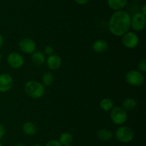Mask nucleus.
I'll return each instance as SVG.
<instances>
[{"mask_svg":"<svg viewBox=\"0 0 146 146\" xmlns=\"http://www.w3.org/2000/svg\"><path fill=\"white\" fill-rule=\"evenodd\" d=\"M131 28V16L124 10L115 11L110 17L108 29L110 32L116 37H122Z\"/></svg>","mask_w":146,"mask_h":146,"instance_id":"1","label":"nucleus"},{"mask_svg":"<svg viewBox=\"0 0 146 146\" xmlns=\"http://www.w3.org/2000/svg\"><path fill=\"white\" fill-rule=\"evenodd\" d=\"M24 90L30 97L38 99L41 98L45 93V86L39 82L30 80L24 85Z\"/></svg>","mask_w":146,"mask_h":146,"instance_id":"2","label":"nucleus"},{"mask_svg":"<svg viewBox=\"0 0 146 146\" xmlns=\"http://www.w3.org/2000/svg\"><path fill=\"white\" fill-rule=\"evenodd\" d=\"M134 136H135V133L133 130L128 126H119L115 132V138L121 143H130L133 140Z\"/></svg>","mask_w":146,"mask_h":146,"instance_id":"3","label":"nucleus"},{"mask_svg":"<svg viewBox=\"0 0 146 146\" xmlns=\"http://www.w3.org/2000/svg\"><path fill=\"white\" fill-rule=\"evenodd\" d=\"M110 117L114 124L121 126L126 123L128 115L121 107H113L110 113Z\"/></svg>","mask_w":146,"mask_h":146,"instance_id":"4","label":"nucleus"},{"mask_svg":"<svg viewBox=\"0 0 146 146\" xmlns=\"http://www.w3.org/2000/svg\"><path fill=\"white\" fill-rule=\"evenodd\" d=\"M125 80L130 85L133 87H139L144 83L145 77L142 72L138 70H133L127 72L125 75Z\"/></svg>","mask_w":146,"mask_h":146,"instance_id":"5","label":"nucleus"},{"mask_svg":"<svg viewBox=\"0 0 146 146\" xmlns=\"http://www.w3.org/2000/svg\"><path fill=\"white\" fill-rule=\"evenodd\" d=\"M121 42L123 45L126 48L134 49L138 45L139 37L135 33L128 31L122 36Z\"/></svg>","mask_w":146,"mask_h":146,"instance_id":"6","label":"nucleus"},{"mask_svg":"<svg viewBox=\"0 0 146 146\" xmlns=\"http://www.w3.org/2000/svg\"><path fill=\"white\" fill-rule=\"evenodd\" d=\"M146 24L145 15L141 12H137L131 17V27L135 31H141L144 29Z\"/></svg>","mask_w":146,"mask_h":146,"instance_id":"7","label":"nucleus"},{"mask_svg":"<svg viewBox=\"0 0 146 146\" xmlns=\"http://www.w3.org/2000/svg\"><path fill=\"white\" fill-rule=\"evenodd\" d=\"M7 62L11 68L18 70L24 65V59L21 54L13 52L7 55Z\"/></svg>","mask_w":146,"mask_h":146,"instance_id":"8","label":"nucleus"},{"mask_svg":"<svg viewBox=\"0 0 146 146\" xmlns=\"http://www.w3.org/2000/svg\"><path fill=\"white\" fill-rule=\"evenodd\" d=\"M19 48L22 52L28 54H32L36 49L35 42L30 38H23L19 42Z\"/></svg>","mask_w":146,"mask_h":146,"instance_id":"9","label":"nucleus"},{"mask_svg":"<svg viewBox=\"0 0 146 146\" xmlns=\"http://www.w3.org/2000/svg\"><path fill=\"white\" fill-rule=\"evenodd\" d=\"M14 80L8 73L0 74V92H7L12 87Z\"/></svg>","mask_w":146,"mask_h":146,"instance_id":"10","label":"nucleus"},{"mask_svg":"<svg viewBox=\"0 0 146 146\" xmlns=\"http://www.w3.org/2000/svg\"><path fill=\"white\" fill-rule=\"evenodd\" d=\"M46 63L50 70H57L61 67L62 60L58 54L54 53L51 55L48 56L46 60Z\"/></svg>","mask_w":146,"mask_h":146,"instance_id":"11","label":"nucleus"},{"mask_svg":"<svg viewBox=\"0 0 146 146\" xmlns=\"http://www.w3.org/2000/svg\"><path fill=\"white\" fill-rule=\"evenodd\" d=\"M92 48L95 52L98 53V54H102L108 50V44L105 40H97L93 43Z\"/></svg>","mask_w":146,"mask_h":146,"instance_id":"12","label":"nucleus"},{"mask_svg":"<svg viewBox=\"0 0 146 146\" xmlns=\"http://www.w3.org/2000/svg\"><path fill=\"white\" fill-rule=\"evenodd\" d=\"M108 5L113 11L123 10L126 6L128 0H107Z\"/></svg>","mask_w":146,"mask_h":146,"instance_id":"13","label":"nucleus"},{"mask_svg":"<svg viewBox=\"0 0 146 146\" xmlns=\"http://www.w3.org/2000/svg\"><path fill=\"white\" fill-rule=\"evenodd\" d=\"M46 59L45 55L41 51H35L31 56V60L33 63L38 67L43 65L46 62Z\"/></svg>","mask_w":146,"mask_h":146,"instance_id":"14","label":"nucleus"},{"mask_svg":"<svg viewBox=\"0 0 146 146\" xmlns=\"http://www.w3.org/2000/svg\"><path fill=\"white\" fill-rule=\"evenodd\" d=\"M22 130L25 135L28 136H34L37 133V127L34 123L27 122L22 126Z\"/></svg>","mask_w":146,"mask_h":146,"instance_id":"15","label":"nucleus"},{"mask_svg":"<svg viewBox=\"0 0 146 146\" xmlns=\"http://www.w3.org/2000/svg\"><path fill=\"white\" fill-rule=\"evenodd\" d=\"M97 137L101 141H108L113 137L112 131L106 128H103L97 132Z\"/></svg>","mask_w":146,"mask_h":146,"instance_id":"16","label":"nucleus"},{"mask_svg":"<svg viewBox=\"0 0 146 146\" xmlns=\"http://www.w3.org/2000/svg\"><path fill=\"white\" fill-rule=\"evenodd\" d=\"M137 107V102L134 99L128 97L124 100L122 102V108L125 111H133Z\"/></svg>","mask_w":146,"mask_h":146,"instance_id":"17","label":"nucleus"},{"mask_svg":"<svg viewBox=\"0 0 146 146\" xmlns=\"http://www.w3.org/2000/svg\"><path fill=\"white\" fill-rule=\"evenodd\" d=\"M73 140H74L73 135L70 133H68V132L61 133L59 136V139H58V141L61 143V144L63 146L71 144Z\"/></svg>","mask_w":146,"mask_h":146,"instance_id":"18","label":"nucleus"},{"mask_svg":"<svg viewBox=\"0 0 146 146\" xmlns=\"http://www.w3.org/2000/svg\"><path fill=\"white\" fill-rule=\"evenodd\" d=\"M42 84L44 86H50L54 83V75L51 72H46L41 77Z\"/></svg>","mask_w":146,"mask_h":146,"instance_id":"19","label":"nucleus"},{"mask_svg":"<svg viewBox=\"0 0 146 146\" xmlns=\"http://www.w3.org/2000/svg\"><path fill=\"white\" fill-rule=\"evenodd\" d=\"M113 107V102L112 100H111L110 98L103 99L101 101V102H100V107H101L104 111H111Z\"/></svg>","mask_w":146,"mask_h":146,"instance_id":"20","label":"nucleus"},{"mask_svg":"<svg viewBox=\"0 0 146 146\" xmlns=\"http://www.w3.org/2000/svg\"><path fill=\"white\" fill-rule=\"evenodd\" d=\"M138 71L141 72H146V60L145 59H143L141 61L138 62Z\"/></svg>","mask_w":146,"mask_h":146,"instance_id":"21","label":"nucleus"},{"mask_svg":"<svg viewBox=\"0 0 146 146\" xmlns=\"http://www.w3.org/2000/svg\"><path fill=\"white\" fill-rule=\"evenodd\" d=\"M54 50L51 46L48 45L46 47H45V48H44V54H46V55H51L52 54H54Z\"/></svg>","mask_w":146,"mask_h":146,"instance_id":"22","label":"nucleus"},{"mask_svg":"<svg viewBox=\"0 0 146 146\" xmlns=\"http://www.w3.org/2000/svg\"><path fill=\"white\" fill-rule=\"evenodd\" d=\"M45 146H63L58 140H51L46 144Z\"/></svg>","mask_w":146,"mask_h":146,"instance_id":"23","label":"nucleus"},{"mask_svg":"<svg viewBox=\"0 0 146 146\" xmlns=\"http://www.w3.org/2000/svg\"><path fill=\"white\" fill-rule=\"evenodd\" d=\"M6 133V127L3 124H0V140L4 137Z\"/></svg>","mask_w":146,"mask_h":146,"instance_id":"24","label":"nucleus"},{"mask_svg":"<svg viewBox=\"0 0 146 146\" xmlns=\"http://www.w3.org/2000/svg\"><path fill=\"white\" fill-rule=\"evenodd\" d=\"M76 4H80V5H84V4H87L89 0H74Z\"/></svg>","mask_w":146,"mask_h":146,"instance_id":"25","label":"nucleus"},{"mask_svg":"<svg viewBox=\"0 0 146 146\" xmlns=\"http://www.w3.org/2000/svg\"><path fill=\"white\" fill-rule=\"evenodd\" d=\"M3 44H4V37L3 36L0 34V49L2 47Z\"/></svg>","mask_w":146,"mask_h":146,"instance_id":"26","label":"nucleus"},{"mask_svg":"<svg viewBox=\"0 0 146 146\" xmlns=\"http://www.w3.org/2000/svg\"><path fill=\"white\" fill-rule=\"evenodd\" d=\"M141 12L142 13V14H143L144 15H146V5L145 4H143L142 9H141Z\"/></svg>","mask_w":146,"mask_h":146,"instance_id":"27","label":"nucleus"},{"mask_svg":"<svg viewBox=\"0 0 146 146\" xmlns=\"http://www.w3.org/2000/svg\"><path fill=\"white\" fill-rule=\"evenodd\" d=\"M14 146H25L24 144H22V143H17V144H16Z\"/></svg>","mask_w":146,"mask_h":146,"instance_id":"28","label":"nucleus"},{"mask_svg":"<svg viewBox=\"0 0 146 146\" xmlns=\"http://www.w3.org/2000/svg\"><path fill=\"white\" fill-rule=\"evenodd\" d=\"M1 60H2V54H1V53H0V62L1 61Z\"/></svg>","mask_w":146,"mask_h":146,"instance_id":"29","label":"nucleus"},{"mask_svg":"<svg viewBox=\"0 0 146 146\" xmlns=\"http://www.w3.org/2000/svg\"><path fill=\"white\" fill-rule=\"evenodd\" d=\"M32 146H42L41 145H38V144H35V145H33Z\"/></svg>","mask_w":146,"mask_h":146,"instance_id":"30","label":"nucleus"},{"mask_svg":"<svg viewBox=\"0 0 146 146\" xmlns=\"http://www.w3.org/2000/svg\"><path fill=\"white\" fill-rule=\"evenodd\" d=\"M64 146H74V145H72L71 144H70V145H64Z\"/></svg>","mask_w":146,"mask_h":146,"instance_id":"31","label":"nucleus"},{"mask_svg":"<svg viewBox=\"0 0 146 146\" xmlns=\"http://www.w3.org/2000/svg\"><path fill=\"white\" fill-rule=\"evenodd\" d=\"M133 1H141V0H133Z\"/></svg>","mask_w":146,"mask_h":146,"instance_id":"32","label":"nucleus"},{"mask_svg":"<svg viewBox=\"0 0 146 146\" xmlns=\"http://www.w3.org/2000/svg\"><path fill=\"white\" fill-rule=\"evenodd\" d=\"M0 146H2V145H1V142H0Z\"/></svg>","mask_w":146,"mask_h":146,"instance_id":"33","label":"nucleus"}]
</instances>
